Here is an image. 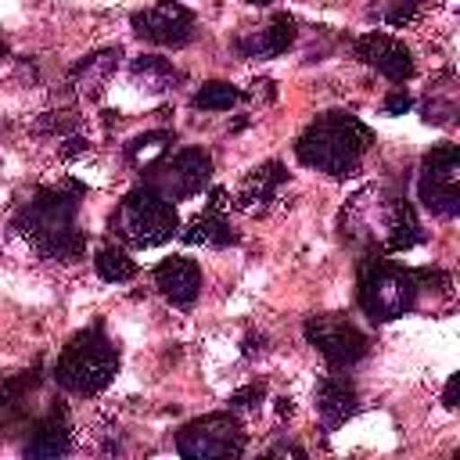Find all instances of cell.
<instances>
[{"instance_id": "obj_2", "label": "cell", "mask_w": 460, "mask_h": 460, "mask_svg": "<svg viewBox=\"0 0 460 460\" xmlns=\"http://www.w3.org/2000/svg\"><path fill=\"white\" fill-rule=\"evenodd\" d=\"M370 147H374V129L359 122L352 111H323L295 140L298 162L334 180L352 176Z\"/></svg>"}, {"instance_id": "obj_20", "label": "cell", "mask_w": 460, "mask_h": 460, "mask_svg": "<svg viewBox=\"0 0 460 460\" xmlns=\"http://www.w3.org/2000/svg\"><path fill=\"white\" fill-rule=\"evenodd\" d=\"M172 144V133H165V129H155V133H140V137H133L129 140V147H126V158L133 162V165H151L155 158H162L165 155V147Z\"/></svg>"}, {"instance_id": "obj_16", "label": "cell", "mask_w": 460, "mask_h": 460, "mask_svg": "<svg viewBox=\"0 0 460 460\" xmlns=\"http://www.w3.org/2000/svg\"><path fill=\"white\" fill-rule=\"evenodd\" d=\"M284 180H288V169H284L280 162H262V165H255V169L244 176L241 190H237V208H248V212L266 208V205L277 198V190L284 187Z\"/></svg>"}, {"instance_id": "obj_7", "label": "cell", "mask_w": 460, "mask_h": 460, "mask_svg": "<svg viewBox=\"0 0 460 460\" xmlns=\"http://www.w3.org/2000/svg\"><path fill=\"white\" fill-rule=\"evenodd\" d=\"M208 180H212V158L201 147H183L176 155H162L151 165H144V183L169 201L201 194V187H208Z\"/></svg>"}, {"instance_id": "obj_6", "label": "cell", "mask_w": 460, "mask_h": 460, "mask_svg": "<svg viewBox=\"0 0 460 460\" xmlns=\"http://www.w3.org/2000/svg\"><path fill=\"white\" fill-rule=\"evenodd\" d=\"M417 194L431 216H438V219L460 216V151H456V144H435L420 158Z\"/></svg>"}, {"instance_id": "obj_15", "label": "cell", "mask_w": 460, "mask_h": 460, "mask_svg": "<svg viewBox=\"0 0 460 460\" xmlns=\"http://www.w3.org/2000/svg\"><path fill=\"white\" fill-rule=\"evenodd\" d=\"M291 43H295V18H291V14H273L262 29H255L252 36H241V40H237V50H241L244 58L262 61V58L284 54Z\"/></svg>"}, {"instance_id": "obj_14", "label": "cell", "mask_w": 460, "mask_h": 460, "mask_svg": "<svg viewBox=\"0 0 460 460\" xmlns=\"http://www.w3.org/2000/svg\"><path fill=\"white\" fill-rule=\"evenodd\" d=\"M316 410H320V417H323L327 428L345 424V420L359 410V392H356V385H352L345 374H327V377L316 385Z\"/></svg>"}, {"instance_id": "obj_29", "label": "cell", "mask_w": 460, "mask_h": 460, "mask_svg": "<svg viewBox=\"0 0 460 460\" xmlns=\"http://www.w3.org/2000/svg\"><path fill=\"white\" fill-rule=\"evenodd\" d=\"M248 4H273V0H248Z\"/></svg>"}, {"instance_id": "obj_8", "label": "cell", "mask_w": 460, "mask_h": 460, "mask_svg": "<svg viewBox=\"0 0 460 460\" xmlns=\"http://www.w3.org/2000/svg\"><path fill=\"white\" fill-rule=\"evenodd\" d=\"M248 435L234 413H205L180 428L176 449L187 460H216V456H241Z\"/></svg>"}, {"instance_id": "obj_30", "label": "cell", "mask_w": 460, "mask_h": 460, "mask_svg": "<svg viewBox=\"0 0 460 460\" xmlns=\"http://www.w3.org/2000/svg\"><path fill=\"white\" fill-rule=\"evenodd\" d=\"M4 54H7V47H4V43H0V58H4Z\"/></svg>"}, {"instance_id": "obj_9", "label": "cell", "mask_w": 460, "mask_h": 460, "mask_svg": "<svg viewBox=\"0 0 460 460\" xmlns=\"http://www.w3.org/2000/svg\"><path fill=\"white\" fill-rule=\"evenodd\" d=\"M305 341L316 345L320 356H323L331 367H338V370L359 363V359L367 356V349H370L367 334H363L352 320H345V316H338V313L309 316V320H305Z\"/></svg>"}, {"instance_id": "obj_4", "label": "cell", "mask_w": 460, "mask_h": 460, "mask_svg": "<svg viewBox=\"0 0 460 460\" xmlns=\"http://www.w3.org/2000/svg\"><path fill=\"white\" fill-rule=\"evenodd\" d=\"M420 273L417 270H406L392 259H381V255H367L359 259V288H356V298L363 305V313L377 323L385 320H395L402 313H410L417 302H420Z\"/></svg>"}, {"instance_id": "obj_23", "label": "cell", "mask_w": 460, "mask_h": 460, "mask_svg": "<svg viewBox=\"0 0 460 460\" xmlns=\"http://www.w3.org/2000/svg\"><path fill=\"white\" fill-rule=\"evenodd\" d=\"M133 75H140L151 90H169V86L180 79V72H176L165 58H155V54L137 58V61H133Z\"/></svg>"}, {"instance_id": "obj_22", "label": "cell", "mask_w": 460, "mask_h": 460, "mask_svg": "<svg viewBox=\"0 0 460 460\" xmlns=\"http://www.w3.org/2000/svg\"><path fill=\"white\" fill-rule=\"evenodd\" d=\"M237 101H241V90L230 86V83H219V79L201 83V90L190 97V104L201 108V111H226V108H234Z\"/></svg>"}, {"instance_id": "obj_13", "label": "cell", "mask_w": 460, "mask_h": 460, "mask_svg": "<svg viewBox=\"0 0 460 460\" xmlns=\"http://www.w3.org/2000/svg\"><path fill=\"white\" fill-rule=\"evenodd\" d=\"M68 449H72L68 410H65V406H50V410L36 420V428H32V435H29V442H25V456H32V460H58V456H65Z\"/></svg>"}, {"instance_id": "obj_18", "label": "cell", "mask_w": 460, "mask_h": 460, "mask_svg": "<svg viewBox=\"0 0 460 460\" xmlns=\"http://www.w3.org/2000/svg\"><path fill=\"white\" fill-rule=\"evenodd\" d=\"M180 237H183V244H208V248H226L237 241L223 208H205L198 219L187 223V230H180Z\"/></svg>"}, {"instance_id": "obj_24", "label": "cell", "mask_w": 460, "mask_h": 460, "mask_svg": "<svg viewBox=\"0 0 460 460\" xmlns=\"http://www.w3.org/2000/svg\"><path fill=\"white\" fill-rule=\"evenodd\" d=\"M424 7V0H381V18L388 22V25H406V22H413V14Z\"/></svg>"}, {"instance_id": "obj_11", "label": "cell", "mask_w": 460, "mask_h": 460, "mask_svg": "<svg viewBox=\"0 0 460 460\" xmlns=\"http://www.w3.org/2000/svg\"><path fill=\"white\" fill-rule=\"evenodd\" d=\"M356 58L363 65H370L374 72H381L385 79H392V83H406L413 75V54L395 36H385V32L359 36L356 40Z\"/></svg>"}, {"instance_id": "obj_3", "label": "cell", "mask_w": 460, "mask_h": 460, "mask_svg": "<svg viewBox=\"0 0 460 460\" xmlns=\"http://www.w3.org/2000/svg\"><path fill=\"white\" fill-rule=\"evenodd\" d=\"M119 374V349L101 327H86L61 349L54 363V381L72 395H97Z\"/></svg>"}, {"instance_id": "obj_1", "label": "cell", "mask_w": 460, "mask_h": 460, "mask_svg": "<svg viewBox=\"0 0 460 460\" xmlns=\"http://www.w3.org/2000/svg\"><path fill=\"white\" fill-rule=\"evenodd\" d=\"M83 187H40L18 212L14 226L43 259L75 262L86 252V237L75 226Z\"/></svg>"}, {"instance_id": "obj_28", "label": "cell", "mask_w": 460, "mask_h": 460, "mask_svg": "<svg viewBox=\"0 0 460 460\" xmlns=\"http://www.w3.org/2000/svg\"><path fill=\"white\" fill-rule=\"evenodd\" d=\"M270 453H291V456H305V449H298V446H288V442H284V446H273Z\"/></svg>"}, {"instance_id": "obj_26", "label": "cell", "mask_w": 460, "mask_h": 460, "mask_svg": "<svg viewBox=\"0 0 460 460\" xmlns=\"http://www.w3.org/2000/svg\"><path fill=\"white\" fill-rule=\"evenodd\" d=\"M413 108V97L406 93V90H392L388 97H385V111L388 115H402V111H410Z\"/></svg>"}, {"instance_id": "obj_17", "label": "cell", "mask_w": 460, "mask_h": 460, "mask_svg": "<svg viewBox=\"0 0 460 460\" xmlns=\"http://www.w3.org/2000/svg\"><path fill=\"white\" fill-rule=\"evenodd\" d=\"M385 248L388 252H410L413 244L424 241V226L413 212V205L406 198H392L385 208Z\"/></svg>"}, {"instance_id": "obj_12", "label": "cell", "mask_w": 460, "mask_h": 460, "mask_svg": "<svg viewBox=\"0 0 460 460\" xmlns=\"http://www.w3.org/2000/svg\"><path fill=\"white\" fill-rule=\"evenodd\" d=\"M155 288L172 302V305H194L198 291H201V266L187 255H172V259H162L155 266Z\"/></svg>"}, {"instance_id": "obj_10", "label": "cell", "mask_w": 460, "mask_h": 460, "mask_svg": "<svg viewBox=\"0 0 460 460\" xmlns=\"http://www.w3.org/2000/svg\"><path fill=\"white\" fill-rule=\"evenodd\" d=\"M133 32L158 47H183L194 36V14L176 0H162L133 14Z\"/></svg>"}, {"instance_id": "obj_19", "label": "cell", "mask_w": 460, "mask_h": 460, "mask_svg": "<svg viewBox=\"0 0 460 460\" xmlns=\"http://www.w3.org/2000/svg\"><path fill=\"white\" fill-rule=\"evenodd\" d=\"M119 58H122L119 47H108V50H97V54L83 58V61L72 68V83H75L86 97H97V93L104 90V83L111 79V72L119 68Z\"/></svg>"}, {"instance_id": "obj_25", "label": "cell", "mask_w": 460, "mask_h": 460, "mask_svg": "<svg viewBox=\"0 0 460 460\" xmlns=\"http://www.w3.org/2000/svg\"><path fill=\"white\" fill-rule=\"evenodd\" d=\"M262 395H266V388H262V385H248V388H237L226 402H230V410H248V406H259V402H262Z\"/></svg>"}, {"instance_id": "obj_27", "label": "cell", "mask_w": 460, "mask_h": 460, "mask_svg": "<svg viewBox=\"0 0 460 460\" xmlns=\"http://www.w3.org/2000/svg\"><path fill=\"white\" fill-rule=\"evenodd\" d=\"M456 395H460V374L449 377V385H446V392H442V402L453 410V406H456Z\"/></svg>"}, {"instance_id": "obj_21", "label": "cell", "mask_w": 460, "mask_h": 460, "mask_svg": "<svg viewBox=\"0 0 460 460\" xmlns=\"http://www.w3.org/2000/svg\"><path fill=\"white\" fill-rule=\"evenodd\" d=\"M97 273L104 277V280H111V284H122V280H129L133 273H137V262L119 248V244H104V248H97Z\"/></svg>"}, {"instance_id": "obj_5", "label": "cell", "mask_w": 460, "mask_h": 460, "mask_svg": "<svg viewBox=\"0 0 460 460\" xmlns=\"http://www.w3.org/2000/svg\"><path fill=\"white\" fill-rule=\"evenodd\" d=\"M176 230H180L176 205L169 198H162L158 190H151L147 183L133 187L111 212V234L119 241H126L129 248H158Z\"/></svg>"}]
</instances>
